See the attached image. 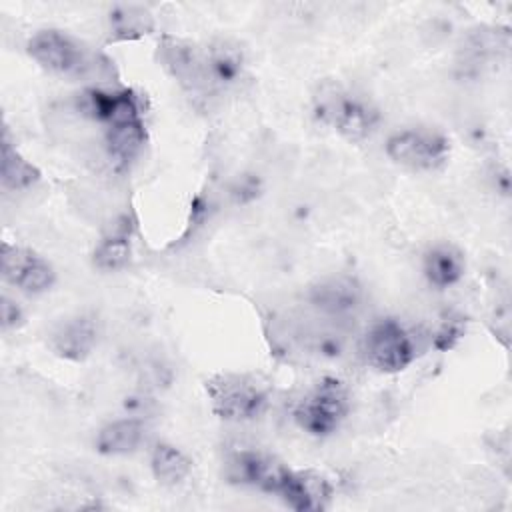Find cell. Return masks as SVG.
<instances>
[{
	"label": "cell",
	"mask_w": 512,
	"mask_h": 512,
	"mask_svg": "<svg viewBox=\"0 0 512 512\" xmlns=\"http://www.w3.org/2000/svg\"><path fill=\"white\" fill-rule=\"evenodd\" d=\"M314 112L348 142H362L372 134L378 112L364 100L348 94L340 84L324 82L314 94Z\"/></svg>",
	"instance_id": "cell-1"
},
{
	"label": "cell",
	"mask_w": 512,
	"mask_h": 512,
	"mask_svg": "<svg viewBox=\"0 0 512 512\" xmlns=\"http://www.w3.org/2000/svg\"><path fill=\"white\" fill-rule=\"evenodd\" d=\"M350 408L348 390L342 380L326 376L310 388L294 408L296 424L312 436L332 434Z\"/></svg>",
	"instance_id": "cell-2"
},
{
	"label": "cell",
	"mask_w": 512,
	"mask_h": 512,
	"mask_svg": "<svg viewBox=\"0 0 512 512\" xmlns=\"http://www.w3.org/2000/svg\"><path fill=\"white\" fill-rule=\"evenodd\" d=\"M206 392L214 414L232 422L258 418L268 404L266 390L244 374H218L206 382Z\"/></svg>",
	"instance_id": "cell-3"
},
{
	"label": "cell",
	"mask_w": 512,
	"mask_h": 512,
	"mask_svg": "<svg viewBox=\"0 0 512 512\" xmlns=\"http://www.w3.org/2000/svg\"><path fill=\"white\" fill-rule=\"evenodd\" d=\"M26 50L42 68L60 76H80L92 68L86 46L62 30L46 28L36 32Z\"/></svg>",
	"instance_id": "cell-4"
},
{
	"label": "cell",
	"mask_w": 512,
	"mask_h": 512,
	"mask_svg": "<svg viewBox=\"0 0 512 512\" xmlns=\"http://www.w3.org/2000/svg\"><path fill=\"white\" fill-rule=\"evenodd\" d=\"M364 356L380 372H400L416 358V344L398 320L386 318L366 332Z\"/></svg>",
	"instance_id": "cell-5"
},
{
	"label": "cell",
	"mask_w": 512,
	"mask_h": 512,
	"mask_svg": "<svg viewBox=\"0 0 512 512\" xmlns=\"http://www.w3.org/2000/svg\"><path fill=\"white\" fill-rule=\"evenodd\" d=\"M386 154L392 162L410 170H436L448 160L450 144L434 130H402L388 138Z\"/></svg>",
	"instance_id": "cell-6"
},
{
	"label": "cell",
	"mask_w": 512,
	"mask_h": 512,
	"mask_svg": "<svg viewBox=\"0 0 512 512\" xmlns=\"http://www.w3.org/2000/svg\"><path fill=\"white\" fill-rule=\"evenodd\" d=\"M2 274L4 278L28 294L46 292L54 284V268L36 252L4 242L2 244Z\"/></svg>",
	"instance_id": "cell-7"
},
{
	"label": "cell",
	"mask_w": 512,
	"mask_h": 512,
	"mask_svg": "<svg viewBox=\"0 0 512 512\" xmlns=\"http://www.w3.org/2000/svg\"><path fill=\"white\" fill-rule=\"evenodd\" d=\"M288 472V466L278 462L276 458L254 452V450H242L236 452L228 462V478L232 482L256 486L266 492H278L284 476Z\"/></svg>",
	"instance_id": "cell-8"
},
{
	"label": "cell",
	"mask_w": 512,
	"mask_h": 512,
	"mask_svg": "<svg viewBox=\"0 0 512 512\" xmlns=\"http://www.w3.org/2000/svg\"><path fill=\"white\" fill-rule=\"evenodd\" d=\"M280 498L298 512L324 510L332 498L330 482L314 470H290L286 472L278 492Z\"/></svg>",
	"instance_id": "cell-9"
},
{
	"label": "cell",
	"mask_w": 512,
	"mask_h": 512,
	"mask_svg": "<svg viewBox=\"0 0 512 512\" xmlns=\"http://www.w3.org/2000/svg\"><path fill=\"white\" fill-rule=\"evenodd\" d=\"M50 344L66 360H84L96 344V326L86 316L70 318L54 330Z\"/></svg>",
	"instance_id": "cell-10"
},
{
	"label": "cell",
	"mask_w": 512,
	"mask_h": 512,
	"mask_svg": "<svg viewBox=\"0 0 512 512\" xmlns=\"http://www.w3.org/2000/svg\"><path fill=\"white\" fill-rule=\"evenodd\" d=\"M464 256L458 248L450 244H438L432 246L424 254L422 270L426 280L436 288H448L460 282L464 276Z\"/></svg>",
	"instance_id": "cell-11"
},
{
	"label": "cell",
	"mask_w": 512,
	"mask_h": 512,
	"mask_svg": "<svg viewBox=\"0 0 512 512\" xmlns=\"http://www.w3.org/2000/svg\"><path fill=\"white\" fill-rule=\"evenodd\" d=\"M144 438V426L136 418H122L106 424L96 436V450L106 456L134 452Z\"/></svg>",
	"instance_id": "cell-12"
},
{
	"label": "cell",
	"mask_w": 512,
	"mask_h": 512,
	"mask_svg": "<svg viewBox=\"0 0 512 512\" xmlns=\"http://www.w3.org/2000/svg\"><path fill=\"white\" fill-rule=\"evenodd\" d=\"M2 186L8 190H26L40 180V170L28 162L8 138V130L2 134Z\"/></svg>",
	"instance_id": "cell-13"
},
{
	"label": "cell",
	"mask_w": 512,
	"mask_h": 512,
	"mask_svg": "<svg viewBox=\"0 0 512 512\" xmlns=\"http://www.w3.org/2000/svg\"><path fill=\"white\" fill-rule=\"evenodd\" d=\"M150 468L154 478L164 484V486H176L180 484L192 470V462L190 458L178 450L172 444L160 442L156 444V448L152 450V458H150Z\"/></svg>",
	"instance_id": "cell-14"
},
{
	"label": "cell",
	"mask_w": 512,
	"mask_h": 512,
	"mask_svg": "<svg viewBox=\"0 0 512 512\" xmlns=\"http://www.w3.org/2000/svg\"><path fill=\"white\" fill-rule=\"evenodd\" d=\"M106 140H108L110 154L118 162L126 164L136 158V154L144 144V122L136 120V122L110 126L106 128Z\"/></svg>",
	"instance_id": "cell-15"
},
{
	"label": "cell",
	"mask_w": 512,
	"mask_h": 512,
	"mask_svg": "<svg viewBox=\"0 0 512 512\" xmlns=\"http://www.w3.org/2000/svg\"><path fill=\"white\" fill-rule=\"evenodd\" d=\"M314 302L332 312L350 310L358 302V288L350 280H330L314 290Z\"/></svg>",
	"instance_id": "cell-16"
},
{
	"label": "cell",
	"mask_w": 512,
	"mask_h": 512,
	"mask_svg": "<svg viewBox=\"0 0 512 512\" xmlns=\"http://www.w3.org/2000/svg\"><path fill=\"white\" fill-rule=\"evenodd\" d=\"M130 240L126 234H112L108 238H104L96 250H94V264L100 270L106 272H114L124 268L130 262Z\"/></svg>",
	"instance_id": "cell-17"
},
{
	"label": "cell",
	"mask_w": 512,
	"mask_h": 512,
	"mask_svg": "<svg viewBox=\"0 0 512 512\" xmlns=\"http://www.w3.org/2000/svg\"><path fill=\"white\" fill-rule=\"evenodd\" d=\"M112 26L114 32L120 34L122 38H132V36H140L142 32H146V14L142 12H134L132 8H124L118 14L112 16Z\"/></svg>",
	"instance_id": "cell-18"
},
{
	"label": "cell",
	"mask_w": 512,
	"mask_h": 512,
	"mask_svg": "<svg viewBox=\"0 0 512 512\" xmlns=\"http://www.w3.org/2000/svg\"><path fill=\"white\" fill-rule=\"evenodd\" d=\"M20 310L16 304H12L8 298H4V304H2V320H4V328H10V326H18L20 324Z\"/></svg>",
	"instance_id": "cell-19"
}]
</instances>
